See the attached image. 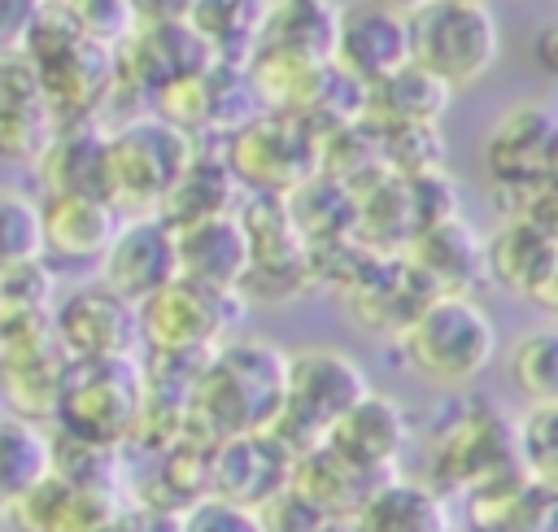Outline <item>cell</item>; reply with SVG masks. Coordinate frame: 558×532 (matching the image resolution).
<instances>
[{
    "label": "cell",
    "mask_w": 558,
    "mask_h": 532,
    "mask_svg": "<svg viewBox=\"0 0 558 532\" xmlns=\"http://www.w3.org/2000/svg\"><path fill=\"white\" fill-rule=\"evenodd\" d=\"M283 379H288V353L275 349L270 340H222L187 397V423L183 432L201 427L209 440H231V436H253L270 432L283 406Z\"/></svg>",
    "instance_id": "cell-1"
},
{
    "label": "cell",
    "mask_w": 558,
    "mask_h": 532,
    "mask_svg": "<svg viewBox=\"0 0 558 532\" xmlns=\"http://www.w3.org/2000/svg\"><path fill=\"white\" fill-rule=\"evenodd\" d=\"M397 349L418 379L436 388H462L480 379L497 358V327L475 297L436 292L397 331Z\"/></svg>",
    "instance_id": "cell-2"
},
{
    "label": "cell",
    "mask_w": 558,
    "mask_h": 532,
    "mask_svg": "<svg viewBox=\"0 0 558 532\" xmlns=\"http://www.w3.org/2000/svg\"><path fill=\"white\" fill-rule=\"evenodd\" d=\"M371 392L366 371L353 353L331 344H310L301 353H288V379H283V406L270 423V436L301 458L305 449L323 445L327 432Z\"/></svg>",
    "instance_id": "cell-3"
},
{
    "label": "cell",
    "mask_w": 558,
    "mask_h": 532,
    "mask_svg": "<svg viewBox=\"0 0 558 532\" xmlns=\"http://www.w3.org/2000/svg\"><path fill=\"white\" fill-rule=\"evenodd\" d=\"M192 153L196 140L161 118H135L105 131V201L122 218L157 214Z\"/></svg>",
    "instance_id": "cell-4"
},
{
    "label": "cell",
    "mask_w": 558,
    "mask_h": 532,
    "mask_svg": "<svg viewBox=\"0 0 558 532\" xmlns=\"http://www.w3.org/2000/svg\"><path fill=\"white\" fill-rule=\"evenodd\" d=\"M410 61L436 74L449 92L475 87L501 57V26L488 4L427 0L405 17Z\"/></svg>",
    "instance_id": "cell-5"
},
{
    "label": "cell",
    "mask_w": 558,
    "mask_h": 532,
    "mask_svg": "<svg viewBox=\"0 0 558 532\" xmlns=\"http://www.w3.org/2000/svg\"><path fill=\"white\" fill-rule=\"evenodd\" d=\"M140 410H144V375L135 358L65 362L57 410H52L61 436L113 449L140 427Z\"/></svg>",
    "instance_id": "cell-6"
},
{
    "label": "cell",
    "mask_w": 558,
    "mask_h": 532,
    "mask_svg": "<svg viewBox=\"0 0 558 532\" xmlns=\"http://www.w3.org/2000/svg\"><path fill=\"white\" fill-rule=\"evenodd\" d=\"M222 161L248 196H292L318 174V135L292 113H253L227 135Z\"/></svg>",
    "instance_id": "cell-7"
},
{
    "label": "cell",
    "mask_w": 558,
    "mask_h": 532,
    "mask_svg": "<svg viewBox=\"0 0 558 532\" xmlns=\"http://www.w3.org/2000/svg\"><path fill=\"white\" fill-rule=\"evenodd\" d=\"M244 310L248 305L240 292H218L179 275L174 283L135 305L140 344H148V353L209 358L222 340H231V327H240Z\"/></svg>",
    "instance_id": "cell-8"
},
{
    "label": "cell",
    "mask_w": 558,
    "mask_h": 532,
    "mask_svg": "<svg viewBox=\"0 0 558 532\" xmlns=\"http://www.w3.org/2000/svg\"><path fill=\"white\" fill-rule=\"evenodd\" d=\"M519 471L523 467H519V449H514V423L488 401L462 406L432 440V475L445 488L480 493Z\"/></svg>",
    "instance_id": "cell-9"
},
{
    "label": "cell",
    "mask_w": 558,
    "mask_h": 532,
    "mask_svg": "<svg viewBox=\"0 0 558 532\" xmlns=\"http://www.w3.org/2000/svg\"><path fill=\"white\" fill-rule=\"evenodd\" d=\"M484 170L497 192H532L558 170V109L523 100L497 113L484 140Z\"/></svg>",
    "instance_id": "cell-10"
},
{
    "label": "cell",
    "mask_w": 558,
    "mask_h": 532,
    "mask_svg": "<svg viewBox=\"0 0 558 532\" xmlns=\"http://www.w3.org/2000/svg\"><path fill=\"white\" fill-rule=\"evenodd\" d=\"M52 336L70 362H118L135 358L140 318L131 301L92 279L52 305Z\"/></svg>",
    "instance_id": "cell-11"
},
{
    "label": "cell",
    "mask_w": 558,
    "mask_h": 532,
    "mask_svg": "<svg viewBox=\"0 0 558 532\" xmlns=\"http://www.w3.org/2000/svg\"><path fill=\"white\" fill-rule=\"evenodd\" d=\"M96 279L118 292L122 301L140 305L153 292H161L166 283L179 279V244H174V227L157 214H135L122 218L100 266Z\"/></svg>",
    "instance_id": "cell-12"
},
{
    "label": "cell",
    "mask_w": 558,
    "mask_h": 532,
    "mask_svg": "<svg viewBox=\"0 0 558 532\" xmlns=\"http://www.w3.org/2000/svg\"><path fill=\"white\" fill-rule=\"evenodd\" d=\"M122 214L105 196L87 192H44L39 201V262L57 270L100 266Z\"/></svg>",
    "instance_id": "cell-13"
},
{
    "label": "cell",
    "mask_w": 558,
    "mask_h": 532,
    "mask_svg": "<svg viewBox=\"0 0 558 532\" xmlns=\"http://www.w3.org/2000/svg\"><path fill=\"white\" fill-rule=\"evenodd\" d=\"M405 61H410V31H405L401 13L379 9L371 0H357V4L340 9L336 52H331L336 70H344L353 83H362L371 92L375 83L397 74Z\"/></svg>",
    "instance_id": "cell-14"
},
{
    "label": "cell",
    "mask_w": 558,
    "mask_h": 532,
    "mask_svg": "<svg viewBox=\"0 0 558 532\" xmlns=\"http://www.w3.org/2000/svg\"><path fill=\"white\" fill-rule=\"evenodd\" d=\"M331 454H340L344 462H353L357 471L375 475V480H392L397 462L410 445V414L397 397L388 392H366L323 440Z\"/></svg>",
    "instance_id": "cell-15"
},
{
    "label": "cell",
    "mask_w": 558,
    "mask_h": 532,
    "mask_svg": "<svg viewBox=\"0 0 558 532\" xmlns=\"http://www.w3.org/2000/svg\"><path fill=\"white\" fill-rule=\"evenodd\" d=\"M405 262L427 279L432 292H466L484 279V235L458 214L423 227L405 244Z\"/></svg>",
    "instance_id": "cell-16"
},
{
    "label": "cell",
    "mask_w": 558,
    "mask_h": 532,
    "mask_svg": "<svg viewBox=\"0 0 558 532\" xmlns=\"http://www.w3.org/2000/svg\"><path fill=\"white\" fill-rule=\"evenodd\" d=\"M174 244H179V275L183 279L218 288V292H240V283L248 275V240H244L235 209L205 218V222H192V227H179Z\"/></svg>",
    "instance_id": "cell-17"
},
{
    "label": "cell",
    "mask_w": 558,
    "mask_h": 532,
    "mask_svg": "<svg viewBox=\"0 0 558 532\" xmlns=\"http://www.w3.org/2000/svg\"><path fill=\"white\" fill-rule=\"evenodd\" d=\"M558 262V244H549L527 218L501 214V222L484 235V279L506 288L510 297L532 301L545 283V275Z\"/></svg>",
    "instance_id": "cell-18"
},
{
    "label": "cell",
    "mask_w": 558,
    "mask_h": 532,
    "mask_svg": "<svg viewBox=\"0 0 558 532\" xmlns=\"http://www.w3.org/2000/svg\"><path fill=\"white\" fill-rule=\"evenodd\" d=\"M340 9L331 0H266L253 48L292 52L305 61H331Z\"/></svg>",
    "instance_id": "cell-19"
},
{
    "label": "cell",
    "mask_w": 558,
    "mask_h": 532,
    "mask_svg": "<svg viewBox=\"0 0 558 532\" xmlns=\"http://www.w3.org/2000/svg\"><path fill=\"white\" fill-rule=\"evenodd\" d=\"M349 532H453V528L436 488L392 475L375 484L371 497L353 510Z\"/></svg>",
    "instance_id": "cell-20"
},
{
    "label": "cell",
    "mask_w": 558,
    "mask_h": 532,
    "mask_svg": "<svg viewBox=\"0 0 558 532\" xmlns=\"http://www.w3.org/2000/svg\"><path fill=\"white\" fill-rule=\"evenodd\" d=\"M44 192H87L105 196V126L65 122L52 131L44 157L35 161Z\"/></svg>",
    "instance_id": "cell-21"
},
{
    "label": "cell",
    "mask_w": 558,
    "mask_h": 532,
    "mask_svg": "<svg viewBox=\"0 0 558 532\" xmlns=\"http://www.w3.org/2000/svg\"><path fill=\"white\" fill-rule=\"evenodd\" d=\"M301 497H310L327 519H353V510L371 497V488L375 484H384V480H375V475H366V471H357L353 462H344L340 454H331L327 445H314V449H305L296 462H292V480H288Z\"/></svg>",
    "instance_id": "cell-22"
},
{
    "label": "cell",
    "mask_w": 558,
    "mask_h": 532,
    "mask_svg": "<svg viewBox=\"0 0 558 532\" xmlns=\"http://www.w3.org/2000/svg\"><path fill=\"white\" fill-rule=\"evenodd\" d=\"M231 209H235V179H231L222 153L218 157L192 153L187 170L166 192L157 218H166L179 231V227H192V222H205V218H218V214H231Z\"/></svg>",
    "instance_id": "cell-23"
},
{
    "label": "cell",
    "mask_w": 558,
    "mask_h": 532,
    "mask_svg": "<svg viewBox=\"0 0 558 532\" xmlns=\"http://www.w3.org/2000/svg\"><path fill=\"white\" fill-rule=\"evenodd\" d=\"M52 475V436L17 414H0V510Z\"/></svg>",
    "instance_id": "cell-24"
},
{
    "label": "cell",
    "mask_w": 558,
    "mask_h": 532,
    "mask_svg": "<svg viewBox=\"0 0 558 532\" xmlns=\"http://www.w3.org/2000/svg\"><path fill=\"white\" fill-rule=\"evenodd\" d=\"M453 92L427 74L423 65L405 61L397 74H388L384 83H375L366 92V118H379V122H436L440 126V113L449 109Z\"/></svg>",
    "instance_id": "cell-25"
},
{
    "label": "cell",
    "mask_w": 558,
    "mask_h": 532,
    "mask_svg": "<svg viewBox=\"0 0 558 532\" xmlns=\"http://www.w3.org/2000/svg\"><path fill=\"white\" fill-rule=\"evenodd\" d=\"M379 166L397 179H418L445 166V135L436 122H379V118H362Z\"/></svg>",
    "instance_id": "cell-26"
},
{
    "label": "cell",
    "mask_w": 558,
    "mask_h": 532,
    "mask_svg": "<svg viewBox=\"0 0 558 532\" xmlns=\"http://www.w3.org/2000/svg\"><path fill=\"white\" fill-rule=\"evenodd\" d=\"M506 371L527 406H558V323L523 331L510 344Z\"/></svg>",
    "instance_id": "cell-27"
},
{
    "label": "cell",
    "mask_w": 558,
    "mask_h": 532,
    "mask_svg": "<svg viewBox=\"0 0 558 532\" xmlns=\"http://www.w3.org/2000/svg\"><path fill=\"white\" fill-rule=\"evenodd\" d=\"M262 9H266V0H196L187 22L201 31V39L214 48V57L227 61V48H240L244 57L253 52Z\"/></svg>",
    "instance_id": "cell-28"
},
{
    "label": "cell",
    "mask_w": 558,
    "mask_h": 532,
    "mask_svg": "<svg viewBox=\"0 0 558 532\" xmlns=\"http://www.w3.org/2000/svg\"><path fill=\"white\" fill-rule=\"evenodd\" d=\"M52 131H57V122H52L48 105L39 100V92L0 100V157L4 161H31L35 166L44 157Z\"/></svg>",
    "instance_id": "cell-29"
},
{
    "label": "cell",
    "mask_w": 558,
    "mask_h": 532,
    "mask_svg": "<svg viewBox=\"0 0 558 532\" xmlns=\"http://www.w3.org/2000/svg\"><path fill=\"white\" fill-rule=\"evenodd\" d=\"M514 449L527 480L558 488V406H527L514 423Z\"/></svg>",
    "instance_id": "cell-30"
},
{
    "label": "cell",
    "mask_w": 558,
    "mask_h": 532,
    "mask_svg": "<svg viewBox=\"0 0 558 532\" xmlns=\"http://www.w3.org/2000/svg\"><path fill=\"white\" fill-rule=\"evenodd\" d=\"M39 257V201L0 183V275Z\"/></svg>",
    "instance_id": "cell-31"
},
{
    "label": "cell",
    "mask_w": 558,
    "mask_h": 532,
    "mask_svg": "<svg viewBox=\"0 0 558 532\" xmlns=\"http://www.w3.org/2000/svg\"><path fill=\"white\" fill-rule=\"evenodd\" d=\"M52 4L70 17V26L78 35H87L96 44H109V48H118L135 31L131 0H52Z\"/></svg>",
    "instance_id": "cell-32"
},
{
    "label": "cell",
    "mask_w": 558,
    "mask_h": 532,
    "mask_svg": "<svg viewBox=\"0 0 558 532\" xmlns=\"http://www.w3.org/2000/svg\"><path fill=\"white\" fill-rule=\"evenodd\" d=\"M179 532H262V519L253 506H240L218 493H201L183 506Z\"/></svg>",
    "instance_id": "cell-33"
},
{
    "label": "cell",
    "mask_w": 558,
    "mask_h": 532,
    "mask_svg": "<svg viewBox=\"0 0 558 532\" xmlns=\"http://www.w3.org/2000/svg\"><path fill=\"white\" fill-rule=\"evenodd\" d=\"M257 519H262V532H327V515L310 501V497H301L292 484L288 488H279L275 497H266L262 506H257Z\"/></svg>",
    "instance_id": "cell-34"
},
{
    "label": "cell",
    "mask_w": 558,
    "mask_h": 532,
    "mask_svg": "<svg viewBox=\"0 0 558 532\" xmlns=\"http://www.w3.org/2000/svg\"><path fill=\"white\" fill-rule=\"evenodd\" d=\"M506 214L527 218L549 244H558V179H545V183L532 188V192H514V196L506 201Z\"/></svg>",
    "instance_id": "cell-35"
},
{
    "label": "cell",
    "mask_w": 558,
    "mask_h": 532,
    "mask_svg": "<svg viewBox=\"0 0 558 532\" xmlns=\"http://www.w3.org/2000/svg\"><path fill=\"white\" fill-rule=\"evenodd\" d=\"M48 0H0V57H17Z\"/></svg>",
    "instance_id": "cell-36"
},
{
    "label": "cell",
    "mask_w": 558,
    "mask_h": 532,
    "mask_svg": "<svg viewBox=\"0 0 558 532\" xmlns=\"http://www.w3.org/2000/svg\"><path fill=\"white\" fill-rule=\"evenodd\" d=\"M532 61L549 83H558V22H545L532 35Z\"/></svg>",
    "instance_id": "cell-37"
},
{
    "label": "cell",
    "mask_w": 558,
    "mask_h": 532,
    "mask_svg": "<svg viewBox=\"0 0 558 532\" xmlns=\"http://www.w3.org/2000/svg\"><path fill=\"white\" fill-rule=\"evenodd\" d=\"M532 305H541L545 314H554V318H558V262H554V270L545 275V283H541V292L532 297Z\"/></svg>",
    "instance_id": "cell-38"
},
{
    "label": "cell",
    "mask_w": 558,
    "mask_h": 532,
    "mask_svg": "<svg viewBox=\"0 0 558 532\" xmlns=\"http://www.w3.org/2000/svg\"><path fill=\"white\" fill-rule=\"evenodd\" d=\"M371 4H379V9H392V13H401V17H410L418 4H427V0H371Z\"/></svg>",
    "instance_id": "cell-39"
},
{
    "label": "cell",
    "mask_w": 558,
    "mask_h": 532,
    "mask_svg": "<svg viewBox=\"0 0 558 532\" xmlns=\"http://www.w3.org/2000/svg\"><path fill=\"white\" fill-rule=\"evenodd\" d=\"M449 4H493V0H449Z\"/></svg>",
    "instance_id": "cell-40"
}]
</instances>
